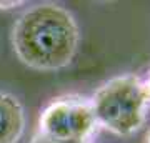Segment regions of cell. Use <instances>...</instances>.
Segmentation results:
<instances>
[{
	"mask_svg": "<svg viewBox=\"0 0 150 143\" xmlns=\"http://www.w3.org/2000/svg\"><path fill=\"white\" fill-rule=\"evenodd\" d=\"M95 127L90 101L75 95L55 98L38 118L42 140L54 143H85Z\"/></svg>",
	"mask_w": 150,
	"mask_h": 143,
	"instance_id": "3957f363",
	"label": "cell"
},
{
	"mask_svg": "<svg viewBox=\"0 0 150 143\" xmlns=\"http://www.w3.org/2000/svg\"><path fill=\"white\" fill-rule=\"evenodd\" d=\"M38 143H54V142H48V140H40Z\"/></svg>",
	"mask_w": 150,
	"mask_h": 143,
	"instance_id": "52a82bcc",
	"label": "cell"
},
{
	"mask_svg": "<svg viewBox=\"0 0 150 143\" xmlns=\"http://www.w3.org/2000/svg\"><path fill=\"white\" fill-rule=\"evenodd\" d=\"M79 27L67 8L40 4L15 22L12 43L17 57L30 68L60 70L74 60L79 48Z\"/></svg>",
	"mask_w": 150,
	"mask_h": 143,
	"instance_id": "6da1fadb",
	"label": "cell"
},
{
	"mask_svg": "<svg viewBox=\"0 0 150 143\" xmlns=\"http://www.w3.org/2000/svg\"><path fill=\"white\" fill-rule=\"evenodd\" d=\"M25 130L23 106L13 95L0 92V143H18Z\"/></svg>",
	"mask_w": 150,
	"mask_h": 143,
	"instance_id": "277c9868",
	"label": "cell"
},
{
	"mask_svg": "<svg viewBox=\"0 0 150 143\" xmlns=\"http://www.w3.org/2000/svg\"><path fill=\"white\" fill-rule=\"evenodd\" d=\"M142 92H144L145 101H147V105H149V103H150V75L144 80V82H142Z\"/></svg>",
	"mask_w": 150,
	"mask_h": 143,
	"instance_id": "5b68a950",
	"label": "cell"
},
{
	"mask_svg": "<svg viewBox=\"0 0 150 143\" xmlns=\"http://www.w3.org/2000/svg\"><path fill=\"white\" fill-rule=\"evenodd\" d=\"M97 125L127 137L144 125L145 101L142 80L135 75L117 77L102 85L90 101Z\"/></svg>",
	"mask_w": 150,
	"mask_h": 143,
	"instance_id": "7a4b0ae2",
	"label": "cell"
},
{
	"mask_svg": "<svg viewBox=\"0 0 150 143\" xmlns=\"http://www.w3.org/2000/svg\"><path fill=\"white\" fill-rule=\"evenodd\" d=\"M145 143H150V132H149V135H147V140H145Z\"/></svg>",
	"mask_w": 150,
	"mask_h": 143,
	"instance_id": "8992f818",
	"label": "cell"
}]
</instances>
